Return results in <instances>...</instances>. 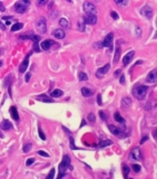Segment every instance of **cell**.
<instances>
[{"label":"cell","instance_id":"6da1fadb","mask_svg":"<svg viewBox=\"0 0 157 179\" xmlns=\"http://www.w3.org/2000/svg\"><path fill=\"white\" fill-rule=\"evenodd\" d=\"M68 167H69L70 169H73V167L70 166V158H69L68 156H64L62 161H61V163L59 165V175H58L57 179H61L62 177L65 176V173H66V169H67Z\"/></svg>","mask_w":157,"mask_h":179},{"label":"cell","instance_id":"7a4b0ae2","mask_svg":"<svg viewBox=\"0 0 157 179\" xmlns=\"http://www.w3.org/2000/svg\"><path fill=\"white\" fill-rule=\"evenodd\" d=\"M147 92H148V87L146 85H137L133 90V95L137 100H144L145 96L147 95Z\"/></svg>","mask_w":157,"mask_h":179},{"label":"cell","instance_id":"3957f363","mask_svg":"<svg viewBox=\"0 0 157 179\" xmlns=\"http://www.w3.org/2000/svg\"><path fill=\"white\" fill-rule=\"evenodd\" d=\"M36 27L40 34H45L47 31V23H46V18L40 17L39 19H37L36 21Z\"/></svg>","mask_w":157,"mask_h":179},{"label":"cell","instance_id":"277c9868","mask_svg":"<svg viewBox=\"0 0 157 179\" xmlns=\"http://www.w3.org/2000/svg\"><path fill=\"white\" fill-rule=\"evenodd\" d=\"M29 5H30V2H29L28 0H21V1L17 2L16 5H15L16 11L17 12H19V13H25Z\"/></svg>","mask_w":157,"mask_h":179},{"label":"cell","instance_id":"5b68a950","mask_svg":"<svg viewBox=\"0 0 157 179\" xmlns=\"http://www.w3.org/2000/svg\"><path fill=\"white\" fill-rule=\"evenodd\" d=\"M84 10L87 15H96L97 12V8L94 3L89 2V1H86L84 2Z\"/></svg>","mask_w":157,"mask_h":179},{"label":"cell","instance_id":"8992f818","mask_svg":"<svg viewBox=\"0 0 157 179\" xmlns=\"http://www.w3.org/2000/svg\"><path fill=\"white\" fill-rule=\"evenodd\" d=\"M129 159L133 160V161H139V160L141 159V151L138 147L134 148V149L130 151V153H129Z\"/></svg>","mask_w":157,"mask_h":179},{"label":"cell","instance_id":"52a82bcc","mask_svg":"<svg viewBox=\"0 0 157 179\" xmlns=\"http://www.w3.org/2000/svg\"><path fill=\"white\" fill-rule=\"evenodd\" d=\"M108 129H109V131H110L112 134H115V136H119V137H124V136H125V133L123 132L124 128H118V127L112 125V124H109Z\"/></svg>","mask_w":157,"mask_h":179},{"label":"cell","instance_id":"ba28073f","mask_svg":"<svg viewBox=\"0 0 157 179\" xmlns=\"http://www.w3.org/2000/svg\"><path fill=\"white\" fill-rule=\"evenodd\" d=\"M140 12H141V15L144 17H146L147 19H151V18H153V13H154L153 12V9H151L149 6H144L141 8Z\"/></svg>","mask_w":157,"mask_h":179},{"label":"cell","instance_id":"9c48e42d","mask_svg":"<svg viewBox=\"0 0 157 179\" xmlns=\"http://www.w3.org/2000/svg\"><path fill=\"white\" fill-rule=\"evenodd\" d=\"M146 81L148 83H156L157 82V68L153 69V71H151L148 73L147 77H146Z\"/></svg>","mask_w":157,"mask_h":179},{"label":"cell","instance_id":"30bf717a","mask_svg":"<svg viewBox=\"0 0 157 179\" xmlns=\"http://www.w3.org/2000/svg\"><path fill=\"white\" fill-rule=\"evenodd\" d=\"M110 69V64H106L105 66L100 67V68L97 69V73H96V76L97 77H101L104 75H106L108 73V71Z\"/></svg>","mask_w":157,"mask_h":179},{"label":"cell","instance_id":"8fae6325","mask_svg":"<svg viewBox=\"0 0 157 179\" xmlns=\"http://www.w3.org/2000/svg\"><path fill=\"white\" fill-rule=\"evenodd\" d=\"M84 23L89 24V25H95L97 23L96 15H86L85 18H84Z\"/></svg>","mask_w":157,"mask_h":179},{"label":"cell","instance_id":"7c38bea8","mask_svg":"<svg viewBox=\"0 0 157 179\" xmlns=\"http://www.w3.org/2000/svg\"><path fill=\"white\" fill-rule=\"evenodd\" d=\"M54 45H56L54 40H51V39H46V40H44V42L41 43L40 46H41V49H44V50H49L50 47Z\"/></svg>","mask_w":157,"mask_h":179},{"label":"cell","instance_id":"4fadbf2b","mask_svg":"<svg viewBox=\"0 0 157 179\" xmlns=\"http://www.w3.org/2000/svg\"><path fill=\"white\" fill-rule=\"evenodd\" d=\"M135 55V52L134 50H131V52L127 53L125 56H124V58H123V64H124V66H127L130 63V61L133 59V57H134Z\"/></svg>","mask_w":157,"mask_h":179},{"label":"cell","instance_id":"5bb4252c","mask_svg":"<svg viewBox=\"0 0 157 179\" xmlns=\"http://www.w3.org/2000/svg\"><path fill=\"white\" fill-rule=\"evenodd\" d=\"M114 39V34L112 33H109L108 35L105 37L103 42V47H108V46H112V42Z\"/></svg>","mask_w":157,"mask_h":179},{"label":"cell","instance_id":"9a60e30c","mask_svg":"<svg viewBox=\"0 0 157 179\" xmlns=\"http://www.w3.org/2000/svg\"><path fill=\"white\" fill-rule=\"evenodd\" d=\"M29 56L30 55H27L26 58L22 61V63L20 64L19 66V73H25L26 72V69L28 68V63H29Z\"/></svg>","mask_w":157,"mask_h":179},{"label":"cell","instance_id":"2e32d148","mask_svg":"<svg viewBox=\"0 0 157 179\" xmlns=\"http://www.w3.org/2000/svg\"><path fill=\"white\" fill-rule=\"evenodd\" d=\"M52 36H55L56 38L58 39H62L65 38V36H66V33H65V30L64 29H55L54 31H52Z\"/></svg>","mask_w":157,"mask_h":179},{"label":"cell","instance_id":"e0dca14e","mask_svg":"<svg viewBox=\"0 0 157 179\" xmlns=\"http://www.w3.org/2000/svg\"><path fill=\"white\" fill-rule=\"evenodd\" d=\"M10 114H11V117H13V120H16V121L19 120V114H18V111H17L16 106L10 107Z\"/></svg>","mask_w":157,"mask_h":179},{"label":"cell","instance_id":"ac0fdd59","mask_svg":"<svg viewBox=\"0 0 157 179\" xmlns=\"http://www.w3.org/2000/svg\"><path fill=\"white\" fill-rule=\"evenodd\" d=\"M81 94H83L84 96L88 98V96H91V95L94 94V91L93 90H90V88H88V87H83L81 88Z\"/></svg>","mask_w":157,"mask_h":179},{"label":"cell","instance_id":"d6986e66","mask_svg":"<svg viewBox=\"0 0 157 179\" xmlns=\"http://www.w3.org/2000/svg\"><path fill=\"white\" fill-rule=\"evenodd\" d=\"M12 128V124L10 123V121L8 120H3L2 123H1V129L2 130H10Z\"/></svg>","mask_w":157,"mask_h":179},{"label":"cell","instance_id":"ffe728a7","mask_svg":"<svg viewBox=\"0 0 157 179\" xmlns=\"http://www.w3.org/2000/svg\"><path fill=\"white\" fill-rule=\"evenodd\" d=\"M62 94H64V92L61 91V90H59V88H56V90H54L51 92L52 98H60V96H62Z\"/></svg>","mask_w":157,"mask_h":179},{"label":"cell","instance_id":"44dd1931","mask_svg":"<svg viewBox=\"0 0 157 179\" xmlns=\"http://www.w3.org/2000/svg\"><path fill=\"white\" fill-rule=\"evenodd\" d=\"M36 99H37V100H39V101H42V102H49V103H51V102H52V100H50V99H49L47 95H45V94L38 95Z\"/></svg>","mask_w":157,"mask_h":179},{"label":"cell","instance_id":"7402d4cb","mask_svg":"<svg viewBox=\"0 0 157 179\" xmlns=\"http://www.w3.org/2000/svg\"><path fill=\"white\" fill-rule=\"evenodd\" d=\"M59 25H60L62 28H69V21H68V19H66V18H61V19L59 20Z\"/></svg>","mask_w":157,"mask_h":179},{"label":"cell","instance_id":"603a6c76","mask_svg":"<svg viewBox=\"0 0 157 179\" xmlns=\"http://www.w3.org/2000/svg\"><path fill=\"white\" fill-rule=\"evenodd\" d=\"M22 27H23V25L21 23H16L15 25H12V27H11V30H12V31H17V30H20Z\"/></svg>","mask_w":157,"mask_h":179},{"label":"cell","instance_id":"cb8c5ba5","mask_svg":"<svg viewBox=\"0 0 157 179\" xmlns=\"http://www.w3.org/2000/svg\"><path fill=\"white\" fill-rule=\"evenodd\" d=\"M114 117H115V120L117 121V122H120V123H124V122H125V119L122 117V115H120L118 112H116V113L114 114Z\"/></svg>","mask_w":157,"mask_h":179},{"label":"cell","instance_id":"d4e9b609","mask_svg":"<svg viewBox=\"0 0 157 179\" xmlns=\"http://www.w3.org/2000/svg\"><path fill=\"white\" fill-rule=\"evenodd\" d=\"M119 57H120V48H119V47H117V49H116V53H115V57H114V63L118 62Z\"/></svg>","mask_w":157,"mask_h":179},{"label":"cell","instance_id":"484cf974","mask_svg":"<svg viewBox=\"0 0 157 179\" xmlns=\"http://www.w3.org/2000/svg\"><path fill=\"white\" fill-rule=\"evenodd\" d=\"M78 78H79L80 81H87V80H88V76L86 75V73H84V72H79V74H78Z\"/></svg>","mask_w":157,"mask_h":179},{"label":"cell","instance_id":"4316f807","mask_svg":"<svg viewBox=\"0 0 157 179\" xmlns=\"http://www.w3.org/2000/svg\"><path fill=\"white\" fill-rule=\"evenodd\" d=\"M123 173H124V177L125 178L128 176V173H129V167L127 165H125V163L123 165Z\"/></svg>","mask_w":157,"mask_h":179},{"label":"cell","instance_id":"83f0119b","mask_svg":"<svg viewBox=\"0 0 157 179\" xmlns=\"http://www.w3.org/2000/svg\"><path fill=\"white\" fill-rule=\"evenodd\" d=\"M130 99L129 98H124L123 99V101H122V104H123V106H129L130 105Z\"/></svg>","mask_w":157,"mask_h":179},{"label":"cell","instance_id":"f1b7e54d","mask_svg":"<svg viewBox=\"0 0 157 179\" xmlns=\"http://www.w3.org/2000/svg\"><path fill=\"white\" fill-rule=\"evenodd\" d=\"M110 144H112V141H110V140H106V141H101V142H99V147H100V148H104V147L110 146Z\"/></svg>","mask_w":157,"mask_h":179},{"label":"cell","instance_id":"f546056e","mask_svg":"<svg viewBox=\"0 0 157 179\" xmlns=\"http://www.w3.org/2000/svg\"><path fill=\"white\" fill-rule=\"evenodd\" d=\"M57 16H58V11H57V10H50V11H49V17H50V18L55 19Z\"/></svg>","mask_w":157,"mask_h":179},{"label":"cell","instance_id":"4dcf8cb0","mask_svg":"<svg viewBox=\"0 0 157 179\" xmlns=\"http://www.w3.org/2000/svg\"><path fill=\"white\" fill-rule=\"evenodd\" d=\"M55 173H56V170H55V168H52V169L50 170V173H48V176L46 177V179H54L55 178Z\"/></svg>","mask_w":157,"mask_h":179},{"label":"cell","instance_id":"1f68e13d","mask_svg":"<svg viewBox=\"0 0 157 179\" xmlns=\"http://www.w3.org/2000/svg\"><path fill=\"white\" fill-rule=\"evenodd\" d=\"M115 2L119 6H127L128 5V1H126V0H116Z\"/></svg>","mask_w":157,"mask_h":179},{"label":"cell","instance_id":"d6a6232c","mask_svg":"<svg viewBox=\"0 0 157 179\" xmlns=\"http://www.w3.org/2000/svg\"><path fill=\"white\" fill-rule=\"evenodd\" d=\"M88 121H89L90 123H95V121H96V119H95V115H94L93 113H89L88 114Z\"/></svg>","mask_w":157,"mask_h":179},{"label":"cell","instance_id":"836d02e7","mask_svg":"<svg viewBox=\"0 0 157 179\" xmlns=\"http://www.w3.org/2000/svg\"><path fill=\"white\" fill-rule=\"evenodd\" d=\"M131 168H133V170H134L135 173H139V171H140V166L137 165V163H134V165L131 166Z\"/></svg>","mask_w":157,"mask_h":179},{"label":"cell","instance_id":"e575fe53","mask_svg":"<svg viewBox=\"0 0 157 179\" xmlns=\"http://www.w3.org/2000/svg\"><path fill=\"white\" fill-rule=\"evenodd\" d=\"M31 147H32L31 143H27L26 146L23 147V152H29L31 150Z\"/></svg>","mask_w":157,"mask_h":179},{"label":"cell","instance_id":"d590c367","mask_svg":"<svg viewBox=\"0 0 157 179\" xmlns=\"http://www.w3.org/2000/svg\"><path fill=\"white\" fill-rule=\"evenodd\" d=\"M38 132H39V137H40V139H41V140H46V136H45V133L42 132L41 128H38Z\"/></svg>","mask_w":157,"mask_h":179},{"label":"cell","instance_id":"8d00e7d4","mask_svg":"<svg viewBox=\"0 0 157 179\" xmlns=\"http://www.w3.org/2000/svg\"><path fill=\"white\" fill-rule=\"evenodd\" d=\"M78 29H79V31H85V23L79 21V24H78Z\"/></svg>","mask_w":157,"mask_h":179},{"label":"cell","instance_id":"74e56055","mask_svg":"<svg viewBox=\"0 0 157 179\" xmlns=\"http://www.w3.org/2000/svg\"><path fill=\"white\" fill-rule=\"evenodd\" d=\"M38 154H40V156H42V157H46V158H49V154L47 152H46V151H44V150H39L38 152Z\"/></svg>","mask_w":157,"mask_h":179},{"label":"cell","instance_id":"f35d334b","mask_svg":"<svg viewBox=\"0 0 157 179\" xmlns=\"http://www.w3.org/2000/svg\"><path fill=\"white\" fill-rule=\"evenodd\" d=\"M99 117H101V120H103V121H106V119H107V115L104 113L103 111H99Z\"/></svg>","mask_w":157,"mask_h":179},{"label":"cell","instance_id":"ab89813d","mask_svg":"<svg viewBox=\"0 0 157 179\" xmlns=\"http://www.w3.org/2000/svg\"><path fill=\"white\" fill-rule=\"evenodd\" d=\"M34 162H35V159H34V158H30V159H27L26 165H27V166H31Z\"/></svg>","mask_w":157,"mask_h":179},{"label":"cell","instance_id":"60d3db41","mask_svg":"<svg viewBox=\"0 0 157 179\" xmlns=\"http://www.w3.org/2000/svg\"><path fill=\"white\" fill-rule=\"evenodd\" d=\"M110 16H112V18H114V19H118L119 16H118V13L115 12V11H112V13H110Z\"/></svg>","mask_w":157,"mask_h":179},{"label":"cell","instance_id":"b9f144b4","mask_svg":"<svg viewBox=\"0 0 157 179\" xmlns=\"http://www.w3.org/2000/svg\"><path fill=\"white\" fill-rule=\"evenodd\" d=\"M136 35H137V37H140V35H141L140 27H136Z\"/></svg>","mask_w":157,"mask_h":179},{"label":"cell","instance_id":"7bdbcfd3","mask_svg":"<svg viewBox=\"0 0 157 179\" xmlns=\"http://www.w3.org/2000/svg\"><path fill=\"white\" fill-rule=\"evenodd\" d=\"M70 148L71 149H76V147H75V141L73 138H70Z\"/></svg>","mask_w":157,"mask_h":179},{"label":"cell","instance_id":"ee69618b","mask_svg":"<svg viewBox=\"0 0 157 179\" xmlns=\"http://www.w3.org/2000/svg\"><path fill=\"white\" fill-rule=\"evenodd\" d=\"M114 75H115L116 77H117V76H122V71H120V69H116Z\"/></svg>","mask_w":157,"mask_h":179},{"label":"cell","instance_id":"f6af8a7d","mask_svg":"<svg viewBox=\"0 0 157 179\" xmlns=\"http://www.w3.org/2000/svg\"><path fill=\"white\" fill-rule=\"evenodd\" d=\"M97 103H98L99 105H101V103H103V102H101V95L100 94L97 96Z\"/></svg>","mask_w":157,"mask_h":179},{"label":"cell","instance_id":"bcb514c9","mask_svg":"<svg viewBox=\"0 0 157 179\" xmlns=\"http://www.w3.org/2000/svg\"><path fill=\"white\" fill-rule=\"evenodd\" d=\"M120 84H125V76L124 75L120 76Z\"/></svg>","mask_w":157,"mask_h":179},{"label":"cell","instance_id":"7dc6e473","mask_svg":"<svg viewBox=\"0 0 157 179\" xmlns=\"http://www.w3.org/2000/svg\"><path fill=\"white\" fill-rule=\"evenodd\" d=\"M0 28H1L2 30L6 29V26H5V24H3L2 21H1V20H0Z\"/></svg>","mask_w":157,"mask_h":179},{"label":"cell","instance_id":"c3c4849f","mask_svg":"<svg viewBox=\"0 0 157 179\" xmlns=\"http://www.w3.org/2000/svg\"><path fill=\"white\" fill-rule=\"evenodd\" d=\"M5 6H3V3L1 2V1H0V11H5Z\"/></svg>","mask_w":157,"mask_h":179},{"label":"cell","instance_id":"681fc988","mask_svg":"<svg viewBox=\"0 0 157 179\" xmlns=\"http://www.w3.org/2000/svg\"><path fill=\"white\" fill-rule=\"evenodd\" d=\"M46 3H47L46 0H40V1L38 2V5H39V6H42V5H46Z\"/></svg>","mask_w":157,"mask_h":179},{"label":"cell","instance_id":"f907efd6","mask_svg":"<svg viewBox=\"0 0 157 179\" xmlns=\"http://www.w3.org/2000/svg\"><path fill=\"white\" fill-rule=\"evenodd\" d=\"M30 76H31V75H30V73H28V74L26 75V78H25V80H26V82H28L29 80H30Z\"/></svg>","mask_w":157,"mask_h":179},{"label":"cell","instance_id":"816d5d0a","mask_svg":"<svg viewBox=\"0 0 157 179\" xmlns=\"http://www.w3.org/2000/svg\"><path fill=\"white\" fill-rule=\"evenodd\" d=\"M147 139H148V137H144V138H143V139L140 140V144H143V143H144L145 141L147 140Z\"/></svg>","mask_w":157,"mask_h":179},{"label":"cell","instance_id":"f5cc1de1","mask_svg":"<svg viewBox=\"0 0 157 179\" xmlns=\"http://www.w3.org/2000/svg\"><path fill=\"white\" fill-rule=\"evenodd\" d=\"M85 124H86V121H85V120H83V122H81V127H84Z\"/></svg>","mask_w":157,"mask_h":179},{"label":"cell","instance_id":"db71d44e","mask_svg":"<svg viewBox=\"0 0 157 179\" xmlns=\"http://www.w3.org/2000/svg\"><path fill=\"white\" fill-rule=\"evenodd\" d=\"M154 136H155V137H156V138H157V129H156V130H155V131H154Z\"/></svg>","mask_w":157,"mask_h":179},{"label":"cell","instance_id":"11a10c76","mask_svg":"<svg viewBox=\"0 0 157 179\" xmlns=\"http://www.w3.org/2000/svg\"><path fill=\"white\" fill-rule=\"evenodd\" d=\"M155 37H156V38H157V33H156V34H155Z\"/></svg>","mask_w":157,"mask_h":179},{"label":"cell","instance_id":"9f6ffc18","mask_svg":"<svg viewBox=\"0 0 157 179\" xmlns=\"http://www.w3.org/2000/svg\"><path fill=\"white\" fill-rule=\"evenodd\" d=\"M1 65H2V62H0V66H1Z\"/></svg>","mask_w":157,"mask_h":179},{"label":"cell","instance_id":"6f0895ef","mask_svg":"<svg viewBox=\"0 0 157 179\" xmlns=\"http://www.w3.org/2000/svg\"><path fill=\"white\" fill-rule=\"evenodd\" d=\"M156 24H157V23H156Z\"/></svg>","mask_w":157,"mask_h":179}]
</instances>
